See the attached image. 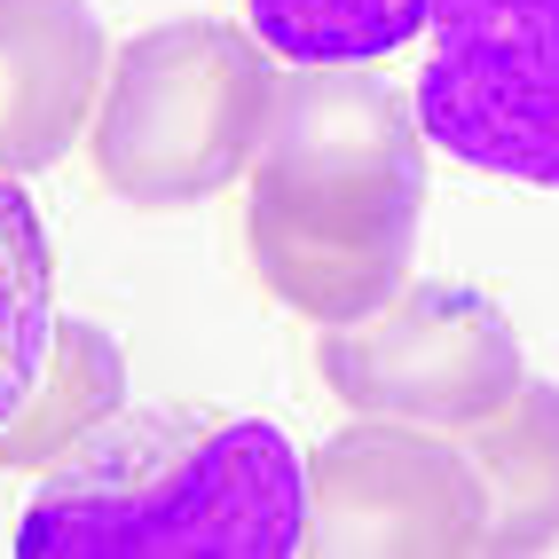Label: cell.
Here are the masks:
<instances>
[{"mask_svg":"<svg viewBox=\"0 0 559 559\" xmlns=\"http://www.w3.org/2000/svg\"><path fill=\"white\" fill-rule=\"evenodd\" d=\"M465 457L489 497L480 551H544L559 544V386L520 379L480 426H465Z\"/></svg>","mask_w":559,"mask_h":559,"instance_id":"obj_9","label":"cell"},{"mask_svg":"<svg viewBox=\"0 0 559 559\" xmlns=\"http://www.w3.org/2000/svg\"><path fill=\"white\" fill-rule=\"evenodd\" d=\"M418 127L480 174L559 190V0H433Z\"/></svg>","mask_w":559,"mask_h":559,"instance_id":"obj_3","label":"cell"},{"mask_svg":"<svg viewBox=\"0 0 559 559\" xmlns=\"http://www.w3.org/2000/svg\"><path fill=\"white\" fill-rule=\"evenodd\" d=\"M245 16L292 63H379L418 40L433 0H245Z\"/></svg>","mask_w":559,"mask_h":559,"instance_id":"obj_12","label":"cell"},{"mask_svg":"<svg viewBox=\"0 0 559 559\" xmlns=\"http://www.w3.org/2000/svg\"><path fill=\"white\" fill-rule=\"evenodd\" d=\"M24 559H292L308 551L300 450L229 409H119L48 465Z\"/></svg>","mask_w":559,"mask_h":559,"instance_id":"obj_1","label":"cell"},{"mask_svg":"<svg viewBox=\"0 0 559 559\" xmlns=\"http://www.w3.org/2000/svg\"><path fill=\"white\" fill-rule=\"evenodd\" d=\"M56 347V252L16 174H0V433L32 402Z\"/></svg>","mask_w":559,"mask_h":559,"instance_id":"obj_11","label":"cell"},{"mask_svg":"<svg viewBox=\"0 0 559 559\" xmlns=\"http://www.w3.org/2000/svg\"><path fill=\"white\" fill-rule=\"evenodd\" d=\"M110 48L87 0H0V174H40L95 127Z\"/></svg>","mask_w":559,"mask_h":559,"instance_id":"obj_8","label":"cell"},{"mask_svg":"<svg viewBox=\"0 0 559 559\" xmlns=\"http://www.w3.org/2000/svg\"><path fill=\"white\" fill-rule=\"evenodd\" d=\"M119 394H127V355L103 340V323L87 316H56V347H48V370L40 386H32V402L9 418V433H0V465H56L71 457L80 441L119 418Z\"/></svg>","mask_w":559,"mask_h":559,"instance_id":"obj_10","label":"cell"},{"mask_svg":"<svg viewBox=\"0 0 559 559\" xmlns=\"http://www.w3.org/2000/svg\"><path fill=\"white\" fill-rule=\"evenodd\" d=\"M252 269L292 316L355 323L402 292L418 245V198H323V190H252L245 205Z\"/></svg>","mask_w":559,"mask_h":559,"instance_id":"obj_7","label":"cell"},{"mask_svg":"<svg viewBox=\"0 0 559 559\" xmlns=\"http://www.w3.org/2000/svg\"><path fill=\"white\" fill-rule=\"evenodd\" d=\"M480 473L465 441H433V426L362 418L308 457L316 559H465L480 551Z\"/></svg>","mask_w":559,"mask_h":559,"instance_id":"obj_5","label":"cell"},{"mask_svg":"<svg viewBox=\"0 0 559 559\" xmlns=\"http://www.w3.org/2000/svg\"><path fill=\"white\" fill-rule=\"evenodd\" d=\"M252 190L426 198V127L379 71H355V63L284 71L252 158Z\"/></svg>","mask_w":559,"mask_h":559,"instance_id":"obj_6","label":"cell"},{"mask_svg":"<svg viewBox=\"0 0 559 559\" xmlns=\"http://www.w3.org/2000/svg\"><path fill=\"white\" fill-rule=\"evenodd\" d=\"M323 386L355 418L402 426H480L489 409L528 379L504 308L473 284H409L386 308L323 331Z\"/></svg>","mask_w":559,"mask_h":559,"instance_id":"obj_4","label":"cell"},{"mask_svg":"<svg viewBox=\"0 0 559 559\" xmlns=\"http://www.w3.org/2000/svg\"><path fill=\"white\" fill-rule=\"evenodd\" d=\"M276 80L284 71L269 63V40L245 24L181 16V24L134 32L110 63L95 127H87L103 190L151 213L229 190L260 158Z\"/></svg>","mask_w":559,"mask_h":559,"instance_id":"obj_2","label":"cell"}]
</instances>
